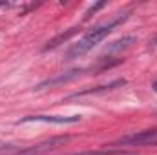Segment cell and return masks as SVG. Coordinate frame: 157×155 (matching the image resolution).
<instances>
[{
  "label": "cell",
  "instance_id": "6da1fadb",
  "mask_svg": "<svg viewBox=\"0 0 157 155\" xmlns=\"http://www.w3.org/2000/svg\"><path fill=\"white\" fill-rule=\"evenodd\" d=\"M126 18H128V15H119L115 20H110V22H106V24H102V26H97V28L90 29L77 44H73V46L68 49L66 60H73V59H78V57L86 55L90 49H93L97 44H101L102 40L113 31V28H117L119 24H121L122 20H126Z\"/></svg>",
  "mask_w": 157,
  "mask_h": 155
},
{
  "label": "cell",
  "instance_id": "7a4b0ae2",
  "mask_svg": "<svg viewBox=\"0 0 157 155\" xmlns=\"http://www.w3.org/2000/svg\"><path fill=\"white\" fill-rule=\"evenodd\" d=\"M80 120V115H28L17 120V124H26V122H51V124H75Z\"/></svg>",
  "mask_w": 157,
  "mask_h": 155
},
{
  "label": "cell",
  "instance_id": "3957f363",
  "mask_svg": "<svg viewBox=\"0 0 157 155\" xmlns=\"http://www.w3.org/2000/svg\"><path fill=\"white\" fill-rule=\"evenodd\" d=\"M157 142V130H148V131H137L133 135H126L115 141L113 144H130V146H137V144H152Z\"/></svg>",
  "mask_w": 157,
  "mask_h": 155
},
{
  "label": "cell",
  "instance_id": "277c9868",
  "mask_svg": "<svg viewBox=\"0 0 157 155\" xmlns=\"http://www.w3.org/2000/svg\"><path fill=\"white\" fill-rule=\"evenodd\" d=\"M80 73H82V70H71V71L60 73V75H57V77H51V78H48V80H42L40 84L35 86V89L40 91V89H46V88H55V86H59V84L71 82V80H73V78H77Z\"/></svg>",
  "mask_w": 157,
  "mask_h": 155
},
{
  "label": "cell",
  "instance_id": "5b68a950",
  "mask_svg": "<svg viewBox=\"0 0 157 155\" xmlns=\"http://www.w3.org/2000/svg\"><path fill=\"white\" fill-rule=\"evenodd\" d=\"M126 80L124 78H117L113 82H110L108 86H99V88H90V89H84V91H78V93H73L70 97H66V100H73V99H78V97H86V95H97V93H104V91H110V89H115L119 86H124Z\"/></svg>",
  "mask_w": 157,
  "mask_h": 155
},
{
  "label": "cell",
  "instance_id": "8992f818",
  "mask_svg": "<svg viewBox=\"0 0 157 155\" xmlns=\"http://www.w3.org/2000/svg\"><path fill=\"white\" fill-rule=\"evenodd\" d=\"M137 42L135 35H126V37H121V39L113 40L112 44H108V47L104 49V55H113V53H121L128 47H132L133 44Z\"/></svg>",
  "mask_w": 157,
  "mask_h": 155
},
{
  "label": "cell",
  "instance_id": "52a82bcc",
  "mask_svg": "<svg viewBox=\"0 0 157 155\" xmlns=\"http://www.w3.org/2000/svg\"><path fill=\"white\" fill-rule=\"evenodd\" d=\"M73 33H75V28H73V29H71V31H68V33H66V35H64V33H62V35H59V37H57V39H53V40H51V42H48V46H46V47H44V49H46V51H48V49H53V47H57V46H59V42H66V40L70 39V37H71V35H73Z\"/></svg>",
  "mask_w": 157,
  "mask_h": 155
},
{
  "label": "cell",
  "instance_id": "ba28073f",
  "mask_svg": "<svg viewBox=\"0 0 157 155\" xmlns=\"http://www.w3.org/2000/svg\"><path fill=\"white\" fill-rule=\"evenodd\" d=\"M73 155H128L126 152H119V150H106V152H82V153H73Z\"/></svg>",
  "mask_w": 157,
  "mask_h": 155
},
{
  "label": "cell",
  "instance_id": "9c48e42d",
  "mask_svg": "<svg viewBox=\"0 0 157 155\" xmlns=\"http://www.w3.org/2000/svg\"><path fill=\"white\" fill-rule=\"evenodd\" d=\"M104 6H106V2H99V4H95V6H91V7L88 9V13H86V18H88V17H91L97 9H101V7H104Z\"/></svg>",
  "mask_w": 157,
  "mask_h": 155
},
{
  "label": "cell",
  "instance_id": "30bf717a",
  "mask_svg": "<svg viewBox=\"0 0 157 155\" xmlns=\"http://www.w3.org/2000/svg\"><path fill=\"white\" fill-rule=\"evenodd\" d=\"M152 88H154V91H155V93H157V80H155V82H154V86H152Z\"/></svg>",
  "mask_w": 157,
  "mask_h": 155
},
{
  "label": "cell",
  "instance_id": "8fae6325",
  "mask_svg": "<svg viewBox=\"0 0 157 155\" xmlns=\"http://www.w3.org/2000/svg\"><path fill=\"white\" fill-rule=\"evenodd\" d=\"M155 46H157V39H155Z\"/></svg>",
  "mask_w": 157,
  "mask_h": 155
}]
</instances>
